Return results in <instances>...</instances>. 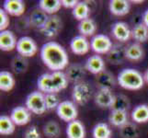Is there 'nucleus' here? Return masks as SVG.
<instances>
[{
  "mask_svg": "<svg viewBox=\"0 0 148 138\" xmlns=\"http://www.w3.org/2000/svg\"><path fill=\"white\" fill-rule=\"evenodd\" d=\"M40 58L43 64L53 72L65 69L69 63L66 50L56 42H47L42 46Z\"/></svg>",
  "mask_w": 148,
  "mask_h": 138,
  "instance_id": "f257e3e1",
  "label": "nucleus"
},
{
  "mask_svg": "<svg viewBox=\"0 0 148 138\" xmlns=\"http://www.w3.org/2000/svg\"><path fill=\"white\" fill-rule=\"evenodd\" d=\"M68 85V79L63 71L45 73L39 76L37 81L38 89L42 93H56L64 89Z\"/></svg>",
  "mask_w": 148,
  "mask_h": 138,
  "instance_id": "f03ea898",
  "label": "nucleus"
},
{
  "mask_svg": "<svg viewBox=\"0 0 148 138\" xmlns=\"http://www.w3.org/2000/svg\"><path fill=\"white\" fill-rule=\"evenodd\" d=\"M119 85L128 90H139L145 84V78L138 70L134 68L122 69L117 78Z\"/></svg>",
  "mask_w": 148,
  "mask_h": 138,
  "instance_id": "7ed1b4c3",
  "label": "nucleus"
},
{
  "mask_svg": "<svg viewBox=\"0 0 148 138\" xmlns=\"http://www.w3.org/2000/svg\"><path fill=\"white\" fill-rule=\"evenodd\" d=\"M26 108L32 112V113L40 115L43 114L47 111L46 105H45L44 94L42 92L33 91L29 94L26 98Z\"/></svg>",
  "mask_w": 148,
  "mask_h": 138,
  "instance_id": "20e7f679",
  "label": "nucleus"
},
{
  "mask_svg": "<svg viewBox=\"0 0 148 138\" xmlns=\"http://www.w3.org/2000/svg\"><path fill=\"white\" fill-rule=\"evenodd\" d=\"M59 118L66 122H71L76 120L78 115V111L74 101L71 100H64L61 101V103L56 109Z\"/></svg>",
  "mask_w": 148,
  "mask_h": 138,
  "instance_id": "39448f33",
  "label": "nucleus"
},
{
  "mask_svg": "<svg viewBox=\"0 0 148 138\" xmlns=\"http://www.w3.org/2000/svg\"><path fill=\"white\" fill-rule=\"evenodd\" d=\"M90 46L97 54H108L113 47L112 42L109 36L105 34H96L90 41Z\"/></svg>",
  "mask_w": 148,
  "mask_h": 138,
  "instance_id": "423d86ee",
  "label": "nucleus"
},
{
  "mask_svg": "<svg viewBox=\"0 0 148 138\" xmlns=\"http://www.w3.org/2000/svg\"><path fill=\"white\" fill-rule=\"evenodd\" d=\"M91 90L90 86L86 82H79L75 84L72 90V98L75 103L79 105H84L88 102L91 98Z\"/></svg>",
  "mask_w": 148,
  "mask_h": 138,
  "instance_id": "0eeeda50",
  "label": "nucleus"
},
{
  "mask_svg": "<svg viewBox=\"0 0 148 138\" xmlns=\"http://www.w3.org/2000/svg\"><path fill=\"white\" fill-rule=\"evenodd\" d=\"M17 52L19 55L23 57H32L38 52V46L36 42L29 36H23L18 40L17 43Z\"/></svg>",
  "mask_w": 148,
  "mask_h": 138,
  "instance_id": "6e6552de",
  "label": "nucleus"
},
{
  "mask_svg": "<svg viewBox=\"0 0 148 138\" xmlns=\"http://www.w3.org/2000/svg\"><path fill=\"white\" fill-rule=\"evenodd\" d=\"M63 22L59 16L52 15L49 17L48 21L44 25V27L40 30L42 34L46 38H54L57 36L60 30H62Z\"/></svg>",
  "mask_w": 148,
  "mask_h": 138,
  "instance_id": "1a4fd4ad",
  "label": "nucleus"
},
{
  "mask_svg": "<svg viewBox=\"0 0 148 138\" xmlns=\"http://www.w3.org/2000/svg\"><path fill=\"white\" fill-rule=\"evenodd\" d=\"M70 48L73 54L76 55H84L89 52L91 48L90 42L86 39V37L82 36V35H77L71 40Z\"/></svg>",
  "mask_w": 148,
  "mask_h": 138,
  "instance_id": "9d476101",
  "label": "nucleus"
},
{
  "mask_svg": "<svg viewBox=\"0 0 148 138\" xmlns=\"http://www.w3.org/2000/svg\"><path fill=\"white\" fill-rule=\"evenodd\" d=\"M10 118L12 119L14 124L18 126H23L28 124L32 119V112L26 107L18 106L14 108L10 113Z\"/></svg>",
  "mask_w": 148,
  "mask_h": 138,
  "instance_id": "9b49d317",
  "label": "nucleus"
},
{
  "mask_svg": "<svg viewBox=\"0 0 148 138\" xmlns=\"http://www.w3.org/2000/svg\"><path fill=\"white\" fill-rule=\"evenodd\" d=\"M111 32L114 38L121 43L127 42L132 37V30H130L128 24L122 21H118L112 25Z\"/></svg>",
  "mask_w": 148,
  "mask_h": 138,
  "instance_id": "f8f14e48",
  "label": "nucleus"
},
{
  "mask_svg": "<svg viewBox=\"0 0 148 138\" xmlns=\"http://www.w3.org/2000/svg\"><path fill=\"white\" fill-rule=\"evenodd\" d=\"M18 40L11 30H3L0 32V49L4 52H10L17 48Z\"/></svg>",
  "mask_w": 148,
  "mask_h": 138,
  "instance_id": "ddd939ff",
  "label": "nucleus"
},
{
  "mask_svg": "<svg viewBox=\"0 0 148 138\" xmlns=\"http://www.w3.org/2000/svg\"><path fill=\"white\" fill-rule=\"evenodd\" d=\"M85 68L91 74L97 76L105 70V62L103 58L99 54L91 55L86 61Z\"/></svg>",
  "mask_w": 148,
  "mask_h": 138,
  "instance_id": "4468645a",
  "label": "nucleus"
},
{
  "mask_svg": "<svg viewBox=\"0 0 148 138\" xmlns=\"http://www.w3.org/2000/svg\"><path fill=\"white\" fill-rule=\"evenodd\" d=\"M96 84L99 89L111 90L116 85V79L110 72L104 70L96 76Z\"/></svg>",
  "mask_w": 148,
  "mask_h": 138,
  "instance_id": "2eb2a0df",
  "label": "nucleus"
},
{
  "mask_svg": "<svg viewBox=\"0 0 148 138\" xmlns=\"http://www.w3.org/2000/svg\"><path fill=\"white\" fill-rule=\"evenodd\" d=\"M25 8V3L21 0H6L3 4V9L13 17L22 16Z\"/></svg>",
  "mask_w": 148,
  "mask_h": 138,
  "instance_id": "dca6fc26",
  "label": "nucleus"
},
{
  "mask_svg": "<svg viewBox=\"0 0 148 138\" xmlns=\"http://www.w3.org/2000/svg\"><path fill=\"white\" fill-rule=\"evenodd\" d=\"M65 75L67 76L68 81L73 82L75 84H77L83 81V78L86 75V68L85 66L79 64L71 65L66 69Z\"/></svg>",
  "mask_w": 148,
  "mask_h": 138,
  "instance_id": "f3484780",
  "label": "nucleus"
},
{
  "mask_svg": "<svg viewBox=\"0 0 148 138\" xmlns=\"http://www.w3.org/2000/svg\"><path fill=\"white\" fill-rule=\"evenodd\" d=\"M126 59V47L123 45L117 44L111 48L107 54V60L111 65H121Z\"/></svg>",
  "mask_w": 148,
  "mask_h": 138,
  "instance_id": "a211bd4d",
  "label": "nucleus"
},
{
  "mask_svg": "<svg viewBox=\"0 0 148 138\" xmlns=\"http://www.w3.org/2000/svg\"><path fill=\"white\" fill-rule=\"evenodd\" d=\"M49 17L50 16H48V14L42 11L40 8L34 9L33 11L30 13L29 18L30 26L40 30L48 21Z\"/></svg>",
  "mask_w": 148,
  "mask_h": 138,
  "instance_id": "6ab92c4d",
  "label": "nucleus"
},
{
  "mask_svg": "<svg viewBox=\"0 0 148 138\" xmlns=\"http://www.w3.org/2000/svg\"><path fill=\"white\" fill-rule=\"evenodd\" d=\"M66 135L67 138H85L86 129L84 124L77 119L68 122L66 126Z\"/></svg>",
  "mask_w": 148,
  "mask_h": 138,
  "instance_id": "aec40b11",
  "label": "nucleus"
},
{
  "mask_svg": "<svg viewBox=\"0 0 148 138\" xmlns=\"http://www.w3.org/2000/svg\"><path fill=\"white\" fill-rule=\"evenodd\" d=\"M110 11L115 16H125L130 12V2L126 0H111L110 1Z\"/></svg>",
  "mask_w": 148,
  "mask_h": 138,
  "instance_id": "412c9836",
  "label": "nucleus"
},
{
  "mask_svg": "<svg viewBox=\"0 0 148 138\" xmlns=\"http://www.w3.org/2000/svg\"><path fill=\"white\" fill-rule=\"evenodd\" d=\"M114 100V95L111 90L99 89L95 95V103L100 108H110Z\"/></svg>",
  "mask_w": 148,
  "mask_h": 138,
  "instance_id": "4be33fe9",
  "label": "nucleus"
},
{
  "mask_svg": "<svg viewBox=\"0 0 148 138\" xmlns=\"http://www.w3.org/2000/svg\"><path fill=\"white\" fill-rule=\"evenodd\" d=\"M131 117L136 124H145L148 122V106L146 104L137 105L132 111Z\"/></svg>",
  "mask_w": 148,
  "mask_h": 138,
  "instance_id": "5701e85b",
  "label": "nucleus"
},
{
  "mask_svg": "<svg viewBox=\"0 0 148 138\" xmlns=\"http://www.w3.org/2000/svg\"><path fill=\"white\" fill-rule=\"evenodd\" d=\"M145 52L138 43H131L126 47V58L131 61H140L144 58Z\"/></svg>",
  "mask_w": 148,
  "mask_h": 138,
  "instance_id": "b1692460",
  "label": "nucleus"
},
{
  "mask_svg": "<svg viewBox=\"0 0 148 138\" xmlns=\"http://www.w3.org/2000/svg\"><path fill=\"white\" fill-rule=\"evenodd\" d=\"M97 30V25L93 19H86L82 21H79L78 24V32H80V35L85 37L94 36Z\"/></svg>",
  "mask_w": 148,
  "mask_h": 138,
  "instance_id": "393cba45",
  "label": "nucleus"
},
{
  "mask_svg": "<svg viewBox=\"0 0 148 138\" xmlns=\"http://www.w3.org/2000/svg\"><path fill=\"white\" fill-rule=\"evenodd\" d=\"M16 80L14 76L9 71H1L0 72V89L4 92L12 90Z\"/></svg>",
  "mask_w": 148,
  "mask_h": 138,
  "instance_id": "a878e982",
  "label": "nucleus"
},
{
  "mask_svg": "<svg viewBox=\"0 0 148 138\" xmlns=\"http://www.w3.org/2000/svg\"><path fill=\"white\" fill-rule=\"evenodd\" d=\"M61 7L62 3L60 0H40L39 2V8L51 16L58 12Z\"/></svg>",
  "mask_w": 148,
  "mask_h": 138,
  "instance_id": "bb28decb",
  "label": "nucleus"
},
{
  "mask_svg": "<svg viewBox=\"0 0 148 138\" xmlns=\"http://www.w3.org/2000/svg\"><path fill=\"white\" fill-rule=\"evenodd\" d=\"M109 121L110 124L115 126L121 128L125 124H127L128 121V112L127 111H113L110 112L109 116Z\"/></svg>",
  "mask_w": 148,
  "mask_h": 138,
  "instance_id": "cd10ccee",
  "label": "nucleus"
},
{
  "mask_svg": "<svg viewBox=\"0 0 148 138\" xmlns=\"http://www.w3.org/2000/svg\"><path fill=\"white\" fill-rule=\"evenodd\" d=\"M132 37L138 43H145L146 41H148V28L144 23L135 25L132 30Z\"/></svg>",
  "mask_w": 148,
  "mask_h": 138,
  "instance_id": "c85d7f7f",
  "label": "nucleus"
},
{
  "mask_svg": "<svg viewBox=\"0 0 148 138\" xmlns=\"http://www.w3.org/2000/svg\"><path fill=\"white\" fill-rule=\"evenodd\" d=\"M16 124H14L10 116L1 115L0 116V135H9L15 132Z\"/></svg>",
  "mask_w": 148,
  "mask_h": 138,
  "instance_id": "c756f323",
  "label": "nucleus"
},
{
  "mask_svg": "<svg viewBox=\"0 0 148 138\" xmlns=\"http://www.w3.org/2000/svg\"><path fill=\"white\" fill-rule=\"evenodd\" d=\"M130 108V101L129 99L125 95L119 94L114 96V100L110 107L111 111H128Z\"/></svg>",
  "mask_w": 148,
  "mask_h": 138,
  "instance_id": "7c9ffc66",
  "label": "nucleus"
},
{
  "mask_svg": "<svg viewBox=\"0 0 148 138\" xmlns=\"http://www.w3.org/2000/svg\"><path fill=\"white\" fill-rule=\"evenodd\" d=\"M72 14L75 19L82 21L84 19H89L90 8L86 2H78L75 8L72 10Z\"/></svg>",
  "mask_w": 148,
  "mask_h": 138,
  "instance_id": "2f4dec72",
  "label": "nucleus"
},
{
  "mask_svg": "<svg viewBox=\"0 0 148 138\" xmlns=\"http://www.w3.org/2000/svg\"><path fill=\"white\" fill-rule=\"evenodd\" d=\"M120 135L121 138H138L139 129L134 122H128L123 126H121L120 130Z\"/></svg>",
  "mask_w": 148,
  "mask_h": 138,
  "instance_id": "473e14b6",
  "label": "nucleus"
},
{
  "mask_svg": "<svg viewBox=\"0 0 148 138\" xmlns=\"http://www.w3.org/2000/svg\"><path fill=\"white\" fill-rule=\"evenodd\" d=\"M28 60L26 57H23L21 55H17L11 61V68L14 73L16 74H22L26 72L28 69Z\"/></svg>",
  "mask_w": 148,
  "mask_h": 138,
  "instance_id": "72a5a7b5",
  "label": "nucleus"
},
{
  "mask_svg": "<svg viewBox=\"0 0 148 138\" xmlns=\"http://www.w3.org/2000/svg\"><path fill=\"white\" fill-rule=\"evenodd\" d=\"M112 132L110 127L105 122L97 124L92 131V135L94 138H110Z\"/></svg>",
  "mask_w": 148,
  "mask_h": 138,
  "instance_id": "f704fd0d",
  "label": "nucleus"
},
{
  "mask_svg": "<svg viewBox=\"0 0 148 138\" xmlns=\"http://www.w3.org/2000/svg\"><path fill=\"white\" fill-rule=\"evenodd\" d=\"M43 134L48 138H58L61 135V128L55 121H49L43 126Z\"/></svg>",
  "mask_w": 148,
  "mask_h": 138,
  "instance_id": "c9c22d12",
  "label": "nucleus"
},
{
  "mask_svg": "<svg viewBox=\"0 0 148 138\" xmlns=\"http://www.w3.org/2000/svg\"><path fill=\"white\" fill-rule=\"evenodd\" d=\"M44 99H45V105H46L47 111L56 110L59 104L61 103L59 97L56 93L44 94Z\"/></svg>",
  "mask_w": 148,
  "mask_h": 138,
  "instance_id": "e433bc0d",
  "label": "nucleus"
},
{
  "mask_svg": "<svg viewBox=\"0 0 148 138\" xmlns=\"http://www.w3.org/2000/svg\"><path fill=\"white\" fill-rule=\"evenodd\" d=\"M9 23L10 21H9L8 14L3 8H1L0 9V30H1V32L7 30Z\"/></svg>",
  "mask_w": 148,
  "mask_h": 138,
  "instance_id": "4c0bfd02",
  "label": "nucleus"
},
{
  "mask_svg": "<svg viewBox=\"0 0 148 138\" xmlns=\"http://www.w3.org/2000/svg\"><path fill=\"white\" fill-rule=\"evenodd\" d=\"M24 138H40V134L37 127L32 125L25 131Z\"/></svg>",
  "mask_w": 148,
  "mask_h": 138,
  "instance_id": "58836bf2",
  "label": "nucleus"
},
{
  "mask_svg": "<svg viewBox=\"0 0 148 138\" xmlns=\"http://www.w3.org/2000/svg\"><path fill=\"white\" fill-rule=\"evenodd\" d=\"M61 3H62V7L65 8L74 9L76 5L78 4V1L77 0H61Z\"/></svg>",
  "mask_w": 148,
  "mask_h": 138,
  "instance_id": "ea45409f",
  "label": "nucleus"
},
{
  "mask_svg": "<svg viewBox=\"0 0 148 138\" xmlns=\"http://www.w3.org/2000/svg\"><path fill=\"white\" fill-rule=\"evenodd\" d=\"M143 23L148 28V9H146L143 14Z\"/></svg>",
  "mask_w": 148,
  "mask_h": 138,
  "instance_id": "a19ab883",
  "label": "nucleus"
},
{
  "mask_svg": "<svg viewBox=\"0 0 148 138\" xmlns=\"http://www.w3.org/2000/svg\"><path fill=\"white\" fill-rule=\"evenodd\" d=\"M144 78H145V82H146L148 84V69L145 71V73L144 75Z\"/></svg>",
  "mask_w": 148,
  "mask_h": 138,
  "instance_id": "79ce46f5",
  "label": "nucleus"
}]
</instances>
